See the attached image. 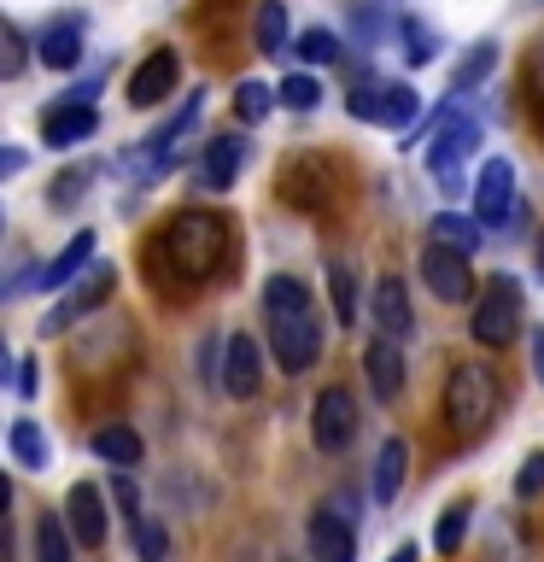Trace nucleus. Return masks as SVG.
<instances>
[{"mask_svg":"<svg viewBox=\"0 0 544 562\" xmlns=\"http://www.w3.org/2000/svg\"><path fill=\"white\" fill-rule=\"evenodd\" d=\"M223 258H228V223L217 211H175L158 235V263H175L182 281L217 276Z\"/></svg>","mask_w":544,"mask_h":562,"instance_id":"1","label":"nucleus"},{"mask_svg":"<svg viewBox=\"0 0 544 562\" xmlns=\"http://www.w3.org/2000/svg\"><path fill=\"white\" fill-rule=\"evenodd\" d=\"M428 140V170H433V182H439V193H468V158H474V147H480V123L474 117H433V123H421V130L404 140V147H421Z\"/></svg>","mask_w":544,"mask_h":562,"instance_id":"2","label":"nucleus"},{"mask_svg":"<svg viewBox=\"0 0 544 562\" xmlns=\"http://www.w3.org/2000/svg\"><path fill=\"white\" fill-rule=\"evenodd\" d=\"M498 416V369L491 363H456L445 381V422L451 434H480Z\"/></svg>","mask_w":544,"mask_h":562,"instance_id":"3","label":"nucleus"},{"mask_svg":"<svg viewBox=\"0 0 544 562\" xmlns=\"http://www.w3.org/2000/svg\"><path fill=\"white\" fill-rule=\"evenodd\" d=\"M521 316H526L521 288H515L509 276H491L486 293L474 299V323H468V328H474V340H480V346L498 351V346H509V340L521 334Z\"/></svg>","mask_w":544,"mask_h":562,"instance_id":"4","label":"nucleus"},{"mask_svg":"<svg viewBox=\"0 0 544 562\" xmlns=\"http://www.w3.org/2000/svg\"><path fill=\"white\" fill-rule=\"evenodd\" d=\"M310 439L322 457H340L351 439H358V398L345 393V386H322L310 404Z\"/></svg>","mask_w":544,"mask_h":562,"instance_id":"5","label":"nucleus"},{"mask_svg":"<svg viewBox=\"0 0 544 562\" xmlns=\"http://www.w3.org/2000/svg\"><path fill=\"white\" fill-rule=\"evenodd\" d=\"M351 117L358 123H386V130H410L416 112H421V94L416 88H404V82H375V88H351Z\"/></svg>","mask_w":544,"mask_h":562,"instance_id":"6","label":"nucleus"},{"mask_svg":"<svg viewBox=\"0 0 544 562\" xmlns=\"http://www.w3.org/2000/svg\"><path fill=\"white\" fill-rule=\"evenodd\" d=\"M270 346H275V363L287 375H305L322 351V323L316 311H293V316H270Z\"/></svg>","mask_w":544,"mask_h":562,"instance_id":"7","label":"nucleus"},{"mask_svg":"<svg viewBox=\"0 0 544 562\" xmlns=\"http://www.w3.org/2000/svg\"><path fill=\"white\" fill-rule=\"evenodd\" d=\"M200 94H188L182 105H175V112L158 123V130L140 140V153H129V170H140V182H152L158 170H170V158H175V140H182L188 130H193V117H200Z\"/></svg>","mask_w":544,"mask_h":562,"instance_id":"8","label":"nucleus"},{"mask_svg":"<svg viewBox=\"0 0 544 562\" xmlns=\"http://www.w3.org/2000/svg\"><path fill=\"white\" fill-rule=\"evenodd\" d=\"M474 217L486 228H503L515 217V165L509 158H486L480 176H474Z\"/></svg>","mask_w":544,"mask_h":562,"instance_id":"9","label":"nucleus"},{"mask_svg":"<svg viewBox=\"0 0 544 562\" xmlns=\"http://www.w3.org/2000/svg\"><path fill=\"white\" fill-rule=\"evenodd\" d=\"M421 281H428L433 299H445V305H463L468 288H474V270H468L463 252H451V246L428 240V246H421Z\"/></svg>","mask_w":544,"mask_h":562,"instance_id":"10","label":"nucleus"},{"mask_svg":"<svg viewBox=\"0 0 544 562\" xmlns=\"http://www.w3.org/2000/svg\"><path fill=\"white\" fill-rule=\"evenodd\" d=\"M59 516L70 521L77 544H88V551H100V544H105V527H112V516H105V492H100L94 481H77V486H70Z\"/></svg>","mask_w":544,"mask_h":562,"instance_id":"11","label":"nucleus"},{"mask_svg":"<svg viewBox=\"0 0 544 562\" xmlns=\"http://www.w3.org/2000/svg\"><path fill=\"white\" fill-rule=\"evenodd\" d=\"M100 130V105L94 100H59L42 112V140L47 147H82Z\"/></svg>","mask_w":544,"mask_h":562,"instance_id":"12","label":"nucleus"},{"mask_svg":"<svg viewBox=\"0 0 544 562\" xmlns=\"http://www.w3.org/2000/svg\"><path fill=\"white\" fill-rule=\"evenodd\" d=\"M175 77H182L175 53L170 47H152L147 59L135 65V77H129V105H135V112H140V105H158L165 94H175Z\"/></svg>","mask_w":544,"mask_h":562,"instance_id":"13","label":"nucleus"},{"mask_svg":"<svg viewBox=\"0 0 544 562\" xmlns=\"http://www.w3.org/2000/svg\"><path fill=\"white\" fill-rule=\"evenodd\" d=\"M363 375H369V393H375L381 404H393L404 393V351H398V340L375 334V340L363 346Z\"/></svg>","mask_w":544,"mask_h":562,"instance_id":"14","label":"nucleus"},{"mask_svg":"<svg viewBox=\"0 0 544 562\" xmlns=\"http://www.w3.org/2000/svg\"><path fill=\"white\" fill-rule=\"evenodd\" d=\"M258 381H263V363H258L252 334H228V346H223V393L228 398H252Z\"/></svg>","mask_w":544,"mask_h":562,"instance_id":"15","label":"nucleus"},{"mask_svg":"<svg viewBox=\"0 0 544 562\" xmlns=\"http://www.w3.org/2000/svg\"><path fill=\"white\" fill-rule=\"evenodd\" d=\"M375 328L386 334V340H410L416 334V316H410V288H404L398 276H381L375 281Z\"/></svg>","mask_w":544,"mask_h":562,"instance_id":"16","label":"nucleus"},{"mask_svg":"<svg viewBox=\"0 0 544 562\" xmlns=\"http://www.w3.org/2000/svg\"><path fill=\"white\" fill-rule=\"evenodd\" d=\"M112 281H117V276H112V263H94V270L82 276V288L70 293V299H59V311H53L42 328H47V334H65L70 323H77V316H88V311H94L105 293H112Z\"/></svg>","mask_w":544,"mask_h":562,"instance_id":"17","label":"nucleus"},{"mask_svg":"<svg viewBox=\"0 0 544 562\" xmlns=\"http://www.w3.org/2000/svg\"><path fill=\"white\" fill-rule=\"evenodd\" d=\"M310 557L316 562H358V539L340 509H316L310 516Z\"/></svg>","mask_w":544,"mask_h":562,"instance_id":"18","label":"nucleus"},{"mask_svg":"<svg viewBox=\"0 0 544 562\" xmlns=\"http://www.w3.org/2000/svg\"><path fill=\"white\" fill-rule=\"evenodd\" d=\"M246 165V140L240 135H217V140H205V153H200V182L211 193H228L235 188V176Z\"/></svg>","mask_w":544,"mask_h":562,"instance_id":"19","label":"nucleus"},{"mask_svg":"<svg viewBox=\"0 0 544 562\" xmlns=\"http://www.w3.org/2000/svg\"><path fill=\"white\" fill-rule=\"evenodd\" d=\"M88 258H94V235H70V240L59 246V252H53V258L42 263V276H35V288L59 293V288H70V281H82Z\"/></svg>","mask_w":544,"mask_h":562,"instance_id":"20","label":"nucleus"},{"mask_svg":"<svg viewBox=\"0 0 544 562\" xmlns=\"http://www.w3.org/2000/svg\"><path fill=\"white\" fill-rule=\"evenodd\" d=\"M404 469H410V446H404V439H381L375 474H369V492H375V504H393V498H398Z\"/></svg>","mask_w":544,"mask_h":562,"instance_id":"21","label":"nucleus"},{"mask_svg":"<svg viewBox=\"0 0 544 562\" xmlns=\"http://www.w3.org/2000/svg\"><path fill=\"white\" fill-rule=\"evenodd\" d=\"M35 59H42L47 70H70V65H77L82 59V24H77V18H59L53 30H42Z\"/></svg>","mask_w":544,"mask_h":562,"instance_id":"22","label":"nucleus"},{"mask_svg":"<svg viewBox=\"0 0 544 562\" xmlns=\"http://www.w3.org/2000/svg\"><path fill=\"white\" fill-rule=\"evenodd\" d=\"M480 235H486V223L480 217H463V211H439V217L428 223V240L451 246V252H463V258L480 252Z\"/></svg>","mask_w":544,"mask_h":562,"instance_id":"23","label":"nucleus"},{"mask_svg":"<svg viewBox=\"0 0 544 562\" xmlns=\"http://www.w3.org/2000/svg\"><path fill=\"white\" fill-rule=\"evenodd\" d=\"M7 451H12V463L18 469H47V434H42V422H30V416H18L12 422V434H7Z\"/></svg>","mask_w":544,"mask_h":562,"instance_id":"24","label":"nucleus"},{"mask_svg":"<svg viewBox=\"0 0 544 562\" xmlns=\"http://www.w3.org/2000/svg\"><path fill=\"white\" fill-rule=\"evenodd\" d=\"M252 35H258V53H263V59H281V53H287V35H293V30H287V0H263Z\"/></svg>","mask_w":544,"mask_h":562,"instance_id":"25","label":"nucleus"},{"mask_svg":"<svg viewBox=\"0 0 544 562\" xmlns=\"http://www.w3.org/2000/svg\"><path fill=\"white\" fill-rule=\"evenodd\" d=\"M94 457H105V463H117V469H135L140 463V434L123 428V422H112V428L94 434Z\"/></svg>","mask_w":544,"mask_h":562,"instance_id":"26","label":"nucleus"},{"mask_svg":"<svg viewBox=\"0 0 544 562\" xmlns=\"http://www.w3.org/2000/svg\"><path fill=\"white\" fill-rule=\"evenodd\" d=\"M263 311H270V316L310 311V288L298 276H270V281H263Z\"/></svg>","mask_w":544,"mask_h":562,"instance_id":"27","label":"nucleus"},{"mask_svg":"<svg viewBox=\"0 0 544 562\" xmlns=\"http://www.w3.org/2000/svg\"><path fill=\"white\" fill-rule=\"evenodd\" d=\"M70 544H77V533H70L65 516L35 521V562H70Z\"/></svg>","mask_w":544,"mask_h":562,"instance_id":"28","label":"nucleus"},{"mask_svg":"<svg viewBox=\"0 0 544 562\" xmlns=\"http://www.w3.org/2000/svg\"><path fill=\"white\" fill-rule=\"evenodd\" d=\"M463 533H468V504H451L445 516H439V527H433V551L456 557V551H463Z\"/></svg>","mask_w":544,"mask_h":562,"instance_id":"29","label":"nucleus"},{"mask_svg":"<svg viewBox=\"0 0 544 562\" xmlns=\"http://www.w3.org/2000/svg\"><path fill=\"white\" fill-rule=\"evenodd\" d=\"M270 105H275V88H263V82H252V77L235 88V112H240V123H263V117H270Z\"/></svg>","mask_w":544,"mask_h":562,"instance_id":"30","label":"nucleus"},{"mask_svg":"<svg viewBox=\"0 0 544 562\" xmlns=\"http://www.w3.org/2000/svg\"><path fill=\"white\" fill-rule=\"evenodd\" d=\"M340 35H333V30H305V35H298V59H305V65H340Z\"/></svg>","mask_w":544,"mask_h":562,"instance_id":"31","label":"nucleus"},{"mask_svg":"<svg viewBox=\"0 0 544 562\" xmlns=\"http://www.w3.org/2000/svg\"><path fill=\"white\" fill-rule=\"evenodd\" d=\"M275 100L287 105V112H310V105L322 100V88H316V77H305V70H293V77H281Z\"/></svg>","mask_w":544,"mask_h":562,"instance_id":"32","label":"nucleus"},{"mask_svg":"<svg viewBox=\"0 0 544 562\" xmlns=\"http://www.w3.org/2000/svg\"><path fill=\"white\" fill-rule=\"evenodd\" d=\"M165 551H170L165 521H158V516H140V521H135V557H140V562H165Z\"/></svg>","mask_w":544,"mask_h":562,"instance_id":"33","label":"nucleus"},{"mask_svg":"<svg viewBox=\"0 0 544 562\" xmlns=\"http://www.w3.org/2000/svg\"><path fill=\"white\" fill-rule=\"evenodd\" d=\"M404 59H410V65L439 59V35L428 24H416V18H404Z\"/></svg>","mask_w":544,"mask_h":562,"instance_id":"34","label":"nucleus"},{"mask_svg":"<svg viewBox=\"0 0 544 562\" xmlns=\"http://www.w3.org/2000/svg\"><path fill=\"white\" fill-rule=\"evenodd\" d=\"M491 65H498V47H491V42H480V47H474L463 65H456V82H451V88H456V94H463V88H474V82H480Z\"/></svg>","mask_w":544,"mask_h":562,"instance_id":"35","label":"nucleus"},{"mask_svg":"<svg viewBox=\"0 0 544 562\" xmlns=\"http://www.w3.org/2000/svg\"><path fill=\"white\" fill-rule=\"evenodd\" d=\"M328 288H333V316H340V323H351V316H358V288H351V270H345V263H333V270H328Z\"/></svg>","mask_w":544,"mask_h":562,"instance_id":"36","label":"nucleus"},{"mask_svg":"<svg viewBox=\"0 0 544 562\" xmlns=\"http://www.w3.org/2000/svg\"><path fill=\"white\" fill-rule=\"evenodd\" d=\"M82 182H94V170H88V165H77V170H65L59 182H53V205H59V211H70V205L82 200Z\"/></svg>","mask_w":544,"mask_h":562,"instance_id":"37","label":"nucleus"},{"mask_svg":"<svg viewBox=\"0 0 544 562\" xmlns=\"http://www.w3.org/2000/svg\"><path fill=\"white\" fill-rule=\"evenodd\" d=\"M539 492H544V451H533L515 474V498H539Z\"/></svg>","mask_w":544,"mask_h":562,"instance_id":"38","label":"nucleus"},{"mask_svg":"<svg viewBox=\"0 0 544 562\" xmlns=\"http://www.w3.org/2000/svg\"><path fill=\"white\" fill-rule=\"evenodd\" d=\"M0 35H7V65H0V70H7V77H18V70H24V35H18V24H7Z\"/></svg>","mask_w":544,"mask_h":562,"instance_id":"39","label":"nucleus"},{"mask_svg":"<svg viewBox=\"0 0 544 562\" xmlns=\"http://www.w3.org/2000/svg\"><path fill=\"white\" fill-rule=\"evenodd\" d=\"M12 386H18V393H24V398L35 393V363H30V358H24V363H18V381H12Z\"/></svg>","mask_w":544,"mask_h":562,"instance_id":"40","label":"nucleus"},{"mask_svg":"<svg viewBox=\"0 0 544 562\" xmlns=\"http://www.w3.org/2000/svg\"><path fill=\"white\" fill-rule=\"evenodd\" d=\"M533 375L544 381V334H533Z\"/></svg>","mask_w":544,"mask_h":562,"instance_id":"41","label":"nucleus"},{"mask_svg":"<svg viewBox=\"0 0 544 562\" xmlns=\"http://www.w3.org/2000/svg\"><path fill=\"white\" fill-rule=\"evenodd\" d=\"M393 562H421V557H416V544H398V551H393Z\"/></svg>","mask_w":544,"mask_h":562,"instance_id":"42","label":"nucleus"}]
</instances>
